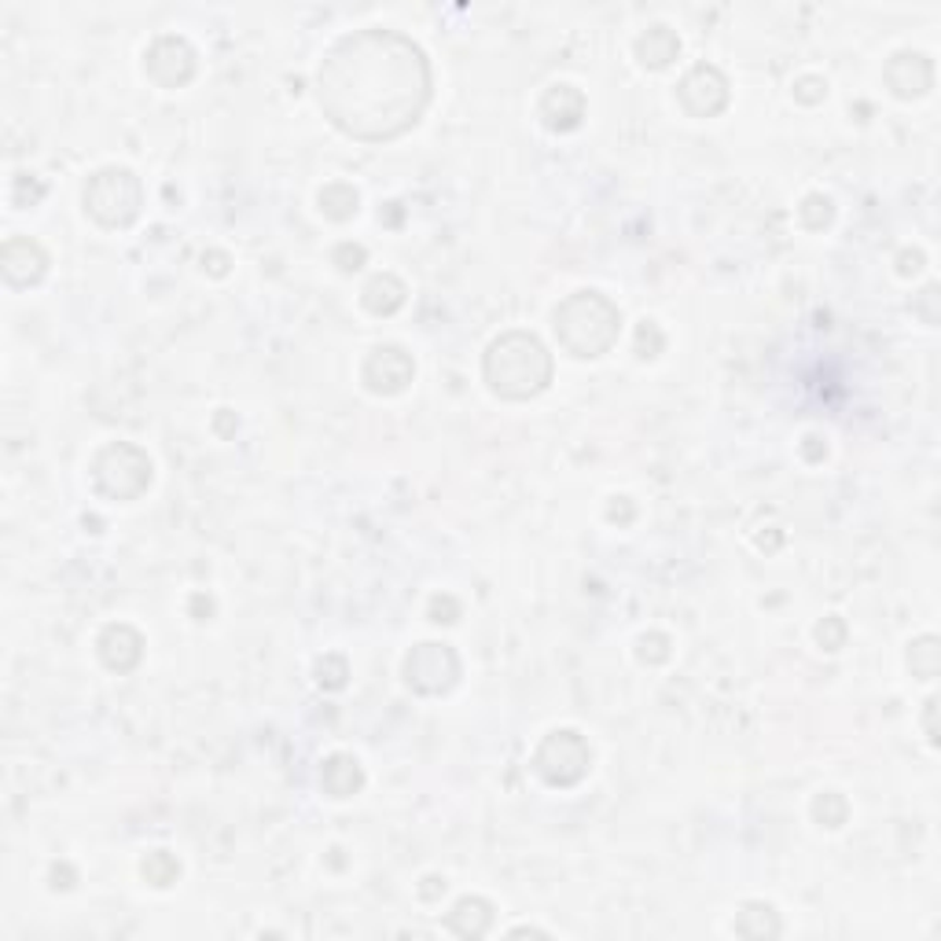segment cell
I'll return each instance as SVG.
<instances>
[{
	"label": "cell",
	"instance_id": "6da1fadb",
	"mask_svg": "<svg viewBox=\"0 0 941 941\" xmlns=\"http://www.w3.org/2000/svg\"><path fill=\"white\" fill-rule=\"evenodd\" d=\"M431 71L409 37L364 30L335 45L320 66V103L357 140H394L420 122Z\"/></svg>",
	"mask_w": 941,
	"mask_h": 941
},
{
	"label": "cell",
	"instance_id": "7a4b0ae2",
	"mask_svg": "<svg viewBox=\"0 0 941 941\" xmlns=\"http://www.w3.org/2000/svg\"><path fill=\"white\" fill-rule=\"evenodd\" d=\"M482 375H486L490 391L497 397L527 401V397L541 394L552 383V357L541 346V338L527 332H508L486 349Z\"/></svg>",
	"mask_w": 941,
	"mask_h": 941
},
{
	"label": "cell",
	"instance_id": "3957f363",
	"mask_svg": "<svg viewBox=\"0 0 941 941\" xmlns=\"http://www.w3.org/2000/svg\"><path fill=\"white\" fill-rule=\"evenodd\" d=\"M622 313L599 290H578L556 309V335L574 357H599L618 343Z\"/></svg>",
	"mask_w": 941,
	"mask_h": 941
},
{
	"label": "cell",
	"instance_id": "277c9868",
	"mask_svg": "<svg viewBox=\"0 0 941 941\" xmlns=\"http://www.w3.org/2000/svg\"><path fill=\"white\" fill-rule=\"evenodd\" d=\"M144 202L140 181L129 170H100L92 173L85 184V210L92 213V221H100L103 228H125L137 221Z\"/></svg>",
	"mask_w": 941,
	"mask_h": 941
},
{
	"label": "cell",
	"instance_id": "5b68a950",
	"mask_svg": "<svg viewBox=\"0 0 941 941\" xmlns=\"http://www.w3.org/2000/svg\"><path fill=\"white\" fill-rule=\"evenodd\" d=\"M92 482L103 497L111 500H133L151 486V460L144 456L137 445L114 442L96 456L92 463Z\"/></svg>",
	"mask_w": 941,
	"mask_h": 941
},
{
	"label": "cell",
	"instance_id": "8992f818",
	"mask_svg": "<svg viewBox=\"0 0 941 941\" xmlns=\"http://www.w3.org/2000/svg\"><path fill=\"white\" fill-rule=\"evenodd\" d=\"M589 765H593V751H589V743L570 729L545 735V743L533 754V769H537L541 780L552 783V788H574L581 776L589 772Z\"/></svg>",
	"mask_w": 941,
	"mask_h": 941
},
{
	"label": "cell",
	"instance_id": "52a82bcc",
	"mask_svg": "<svg viewBox=\"0 0 941 941\" xmlns=\"http://www.w3.org/2000/svg\"><path fill=\"white\" fill-rule=\"evenodd\" d=\"M456 677H460V658L449 644H420L405 658V681L420 695L449 692Z\"/></svg>",
	"mask_w": 941,
	"mask_h": 941
},
{
	"label": "cell",
	"instance_id": "ba28073f",
	"mask_svg": "<svg viewBox=\"0 0 941 941\" xmlns=\"http://www.w3.org/2000/svg\"><path fill=\"white\" fill-rule=\"evenodd\" d=\"M677 96H681V107L692 119H714L729 103V82H725V74L717 66L698 63L695 71H688Z\"/></svg>",
	"mask_w": 941,
	"mask_h": 941
},
{
	"label": "cell",
	"instance_id": "9c48e42d",
	"mask_svg": "<svg viewBox=\"0 0 941 941\" xmlns=\"http://www.w3.org/2000/svg\"><path fill=\"white\" fill-rule=\"evenodd\" d=\"M364 386L372 394H401L405 386L412 383V375H416V364H412V357L405 354L401 346H375L372 354H368V361H364Z\"/></svg>",
	"mask_w": 941,
	"mask_h": 941
},
{
	"label": "cell",
	"instance_id": "30bf717a",
	"mask_svg": "<svg viewBox=\"0 0 941 941\" xmlns=\"http://www.w3.org/2000/svg\"><path fill=\"white\" fill-rule=\"evenodd\" d=\"M148 74L159 85H166V89H177V85H184L196 74V52L181 37H159L148 52Z\"/></svg>",
	"mask_w": 941,
	"mask_h": 941
},
{
	"label": "cell",
	"instance_id": "8fae6325",
	"mask_svg": "<svg viewBox=\"0 0 941 941\" xmlns=\"http://www.w3.org/2000/svg\"><path fill=\"white\" fill-rule=\"evenodd\" d=\"M0 265H4V280L12 287H34L37 280L45 276L48 255L34 239H8L4 255H0Z\"/></svg>",
	"mask_w": 941,
	"mask_h": 941
},
{
	"label": "cell",
	"instance_id": "7c38bea8",
	"mask_svg": "<svg viewBox=\"0 0 941 941\" xmlns=\"http://www.w3.org/2000/svg\"><path fill=\"white\" fill-rule=\"evenodd\" d=\"M96 647H100L103 666L114 669V673H129L144 655V640L133 626H107Z\"/></svg>",
	"mask_w": 941,
	"mask_h": 941
},
{
	"label": "cell",
	"instance_id": "4fadbf2b",
	"mask_svg": "<svg viewBox=\"0 0 941 941\" xmlns=\"http://www.w3.org/2000/svg\"><path fill=\"white\" fill-rule=\"evenodd\" d=\"M537 114L552 133H570V129H578L581 119H585V96H581L578 89H570V85H556V89L545 92Z\"/></svg>",
	"mask_w": 941,
	"mask_h": 941
},
{
	"label": "cell",
	"instance_id": "5bb4252c",
	"mask_svg": "<svg viewBox=\"0 0 941 941\" xmlns=\"http://www.w3.org/2000/svg\"><path fill=\"white\" fill-rule=\"evenodd\" d=\"M887 82L901 100H912V96H924L934 82V66H930L927 55L919 52H901L894 55V63L887 66Z\"/></svg>",
	"mask_w": 941,
	"mask_h": 941
},
{
	"label": "cell",
	"instance_id": "9a60e30c",
	"mask_svg": "<svg viewBox=\"0 0 941 941\" xmlns=\"http://www.w3.org/2000/svg\"><path fill=\"white\" fill-rule=\"evenodd\" d=\"M445 927L456 938H486L493 930V905L486 897H460L445 916Z\"/></svg>",
	"mask_w": 941,
	"mask_h": 941
},
{
	"label": "cell",
	"instance_id": "2e32d148",
	"mask_svg": "<svg viewBox=\"0 0 941 941\" xmlns=\"http://www.w3.org/2000/svg\"><path fill=\"white\" fill-rule=\"evenodd\" d=\"M364 783V772L361 765H357V758H349V754H335V758L324 762V769H320V788H324L332 798H349V794H357Z\"/></svg>",
	"mask_w": 941,
	"mask_h": 941
},
{
	"label": "cell",
	"instance_id": "e0dca14e",
	"mask_svg": "<svg viewBox=\"0 0 941 941\" xmlns=\"http://www.w3.org/2000/svg\"><path fill=\"white\" fill-rule=\"evenodd\" d=\"M636 55L644 66L663 71V66H669L677 55H681V41H677V34L669 30V26H652V30L636 41Z\"/></svg>",
	"mask_w": 941,
	"mask_h": 941
},
{
	"label": "cell",
	"instance_id": "ac0fdd59",
	"mask_svg": "<svg viewBox=\"0 0 941 941\" xmlns=\"http://www.w3.org/2000/svg\"><path fill=\"white\" fill-rule=\"evenodd\" d=\"M361 302H364L368 313L391 317V313H397V309L405 306V284H401L397 276H391V273H380V276L368 280Z\"/></svg>",
	"mask_w": 941,
	"mask_h": 941
},
{
	"label": "cell",
	"instance_id": "d6986e66",
	"mask_svg": "<svg viewBox=\"0 0 941 941\" xmlns=\"http://www.w3.org/2000/svg\"><path fill=\"white\" fill-rule=\"evenodd\" d=\"M780 916H776L772 905L765 901H746V905L735 912V934L740 938H780Z\"/></svg>",
	"mask_w": 941,
	"mask_h": 941
},
{
	"label": "cell",
	"instance_id": "ffe728a7",
	"mask_svg": "<svg viewBox=\"0 0 941 941\" xmlns=\"http://www.w3.org/2000/svg\"><path fill=\"white\" fill-rule=\"evenodd\" d=\"M357 188H349V184H327L324 191H320V210L327 213L332 221H349L357 213Z\"/></svg>",
	"mask_w": 941,
	"mask_h": 941
},
{
	"label": "cell",
	"instance_id": "44dd1931",
	"mask_svg": "<svg viewBox=\"0 0 941 941\" xmlns=\"http://www.w3.org/2000/svg\"><path fill=\"white\" fill-rule=\"evenodd\" d=\"M177 876H181V865L173 853H166V850L148 853V860H144V879H148L151 887H173Z\"/></svg>",
	"mask_w": 941,
	"mask_h": 941
},
{
	"label": "cell",
	"instance_id": "7402d4cb",
	"mask_svg": "<svg viewBox=\"0 0 941 941\" xmlns=\"http://www.w3.org/2000/svg\"><path fill=\"white\" fill-rule=\"evenodd\" d=\"M813 817H817L824 828H842L846 817H850V805H846L842 794L824 791V794H817V802H813Z\"/></svg>",
	"mask_w": 941,
	"mask_h": 941
},
{
	"label": "cell",
	"instance_id": "603a6c76",
	"mask_svg": "<svg viewBox=\"0 0 941 941\" xmlns=\"http://www.w3.org/2000/svg\"><path fill=\"white\" fill-rule=\"evenodd\" d=\"M908 663H912V673L930 681V677L938 673V640L934 636L916 640V644H912V652H908Z\"/></svg>",
	"mask_w": 941,
	"mask_h": 941
},
{
	"label": "cell",
	"instance_id": "cb8c5ba5",
	"mask_svg": "<svg viewBox=\"0 0 941 941\" xmlns=\"http://www.w3.org/2000/svg\"><path fill=\"white\" fill-rule=\"evenodd\" d=\"M831 218H835V207H831V199L828 196H809L802 202V221L809 228H828L831 225Z\"/></svg>",
	"mask_w": 941,
	"mask_h": 941
},
{
	"label": "cell",
	"instance_id": "d4e9b609",
	"mask_svg": "<svg viewBox=\"0 0 941 941\" xmlns=\"http://www.w3.org/2000/svg\"><path fill=\"white\" fill-rule=\"evenodd\" d=\"M317 681L324 688H343L346 684V658L338 655H327L317 663Z\"/></svg>",
	"mask_w": 941,
	"mask_h": 941
},
{
	"label": "cell",
	"instance_id": "484cf974",
	"mask_svg": "<svg viewBox=\"0 0 941 941\" xmlns=\"http://www.w3.org/2000/svg\"><path fill=\"white\" fill-rule=\"evenodd\" d=\"M640 663H666L669 658V640L663 636V633H647V636H640Z\"/></svg>",
	"mask_w": 941,
	"mask_h": 941
},
{
	"label": "cell",
	"instance_id": "4316f807",
	"mask_svg": "<svg viewBox=\"0 0 941 941\" xmlns=\"http://www.w3.org/2000/svg\"><path fill=\"white\" fill-rule=\"evenodd\" d=\"M663 332H658V324H652V320H644L636 332V354L640 357H658V349H663Z\"/></svg>",
	"mask_w": 941,
	"mask_h": 941
},
{
	"label": "cell",
	"instance_id": "83f0119b",
	"mask_svg": "<svg viewBox=\"0 0 941 941\" xmlns=\"http://www.w3.org/2000/svg\"><path fill=\"white\" fill-rule=\"evenodd\" d=\"M817 640L828 652H839L842 640H846V626L839 622V618H824V622L817 626Z\"/></svg>",
	"mask_w": 941,
	"mask_h": 941
},
{
	"label": "cell",
	"instance_id": "f1b7e54d",
	"mask_svg": "<svg viewBox=\"0 0 941 941\" xmlns=\"http://www.w3.org/2000/svg\"><path fill=\"white\" fill-rule=\"evenodd\" d=\"M335 265L343 269V273H357V269L364 265V247L343 244V247L335 250Z\"/></svg>",
	"mask_w": 941,
	"mask_h": 941
},
{
	"label": "cell",
	"instance_id": "f546056e",
	"mask_svg": "<svg viewBox=\"0 0 941 941\" xmlns=\"http://www.w3.org/2000/svg\"><path fill=\"white\" fill-rule=\"evenodd\" d=\"M460 618V604L453 596H434L431 599V622H456Z\"/></svg>",
	"mask_w": 941,
	"mask_h": 941
},
{
	"label": "cell",
	"instance_id": "4dcf8cb0",
	"mask_svg": "<svg viewBox=\"0 0 941 941\" xmlns=\"http://www.w3.org/2000/svg\"><path fill=\"white\" fill-rule=\"evenodd\" d=\"M824 92H828V85H824L820 77H802L798 89H794V96H798L802 103H817L824 100Z\"/></svg>",
	"mask_w": 941,
	"mask_h": 941
},
{
	"label": "cell",
	"instance_id": "1f68e13d",
	"mask_svg": "<svg viewBox=\"0 0 941 941\" xmlns=\"http://www.w3.org/2000/svg\"><path fill=\"white\" fill-rule=\"evenodd\" d=\"M426 887H420V897L423 901H434L438 894H445V879H438V876H431V879H423Z\"/></svg>",
	"mask_w": 941,
	"mask_h": 941
}]
</instances>
